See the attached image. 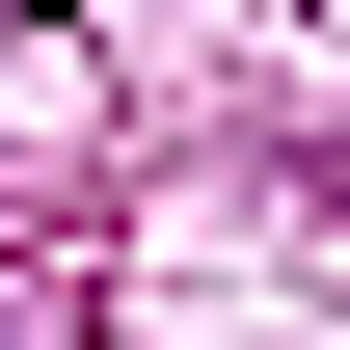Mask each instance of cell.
<instances>
[{"label": "cell", "mask_w": 350, "mask_h": 350, "mask_svg": "<svg viewBox=\"0 0 350 350\" xmlns=\"http://www.w3.org/2000/svg\"><path fill=\"white\" fill-rule=\"evenodd\" d=\"M0 350H27V323H0Z\"/></svg>", "instance_id": "1"}]
</instances>
